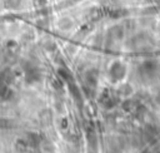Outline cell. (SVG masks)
<instances>
[{"mask_svg":"<svg viewBox=\"0 0 160 153\" xmlns=\"http://www.w3.org/2000/svg\"><path fill=\"white\" fill-rule=\"evenodd\" d=\"M125 74V68L121 63L119 61H115L111 68H110V75L112 78V80H118V79H121Z\"/></svg>","mask_w":160,"mask_h":153,"instance_id":"1","label":"cell"},{"mask_svg":"<svg viewBox=\"0 0 160 153\" xmlns=\"http://www.w3.org/2000/svg\"><path fill=\"white\" fill-rule=\"evenodd\" d=\"M156 100H158V102H159V103H160V93H159V94H158V98H156Z\"/></svg>","mask_w":160,"mask_h":153,"instance_id":"3","label":"cell"},{"mask_svg":"<svg viewBox=\"0 0 160 153\" xmlns=\"http://www.w3.org/2000/svg\"><path fill=\"white\" fill-rule=\"evenodd\" d=\"M110 34L114 39H121L122 36V29L121 26H114L111 30H110Z\"/></svg>","mask_w":160,"mask_h":153,"instance_id":"2","label":"cell"}]
</instances>
